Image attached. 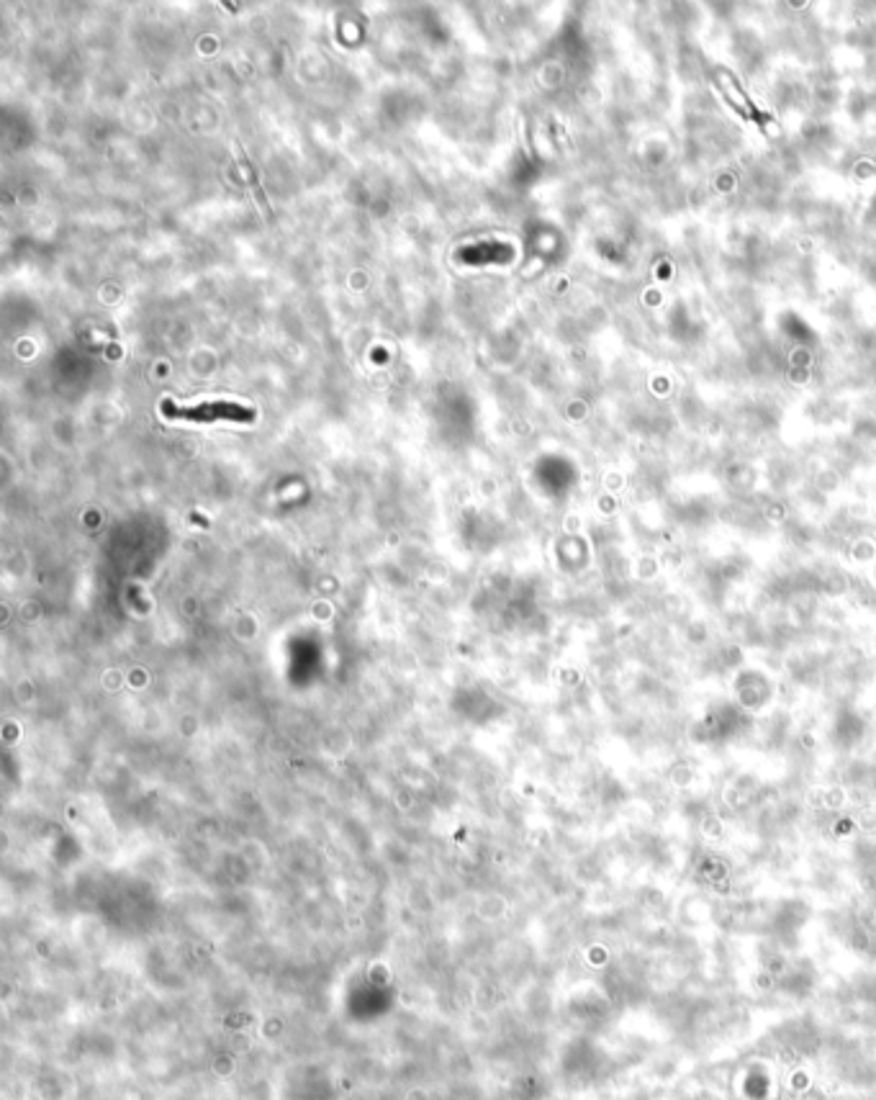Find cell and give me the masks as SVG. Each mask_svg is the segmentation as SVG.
<instances>
[{"mask_svg": "<svg viewBox=\"0 0 876 1100\" xmlns=\"http://www.w3.org/2000/svg\"><path fill=\"white\" fill-rule=\"evenodd\" d=\"M162 414L170 419H185V422H219V419H229V422H252L255 412L245 404H237V401H203V404H193V407H180L175 401H162Z\"/></svg>", "mask_w": 876, "mask_h": 1100, "instance_id": "1", "label": "cell"}]
</instances>
